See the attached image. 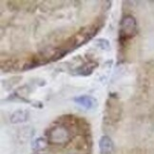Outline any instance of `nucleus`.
Segmentation results:
<instances>
[{
  "label": "nucleus",
  "instance_id": "f257e3e1",
  "mask_svg": "<svg viewBox=\"0 0 154 154\" xmlns=\"http://www.w3.org/2000/svg\"><path fill=\"white\" fill-rule=\"evenodd\" d=\"M137 29V23L133 16L131 15H126L124 16L121 23H120V29H119V41L123 44L128 39L132 38Z\"/></svg>",
  "mask_w": 154,
  "mask_h": 154
},
{
  "label": "nucleus",
  "instance_id": "f03ea898",
  "mask_svg": "<svg viewBox=\"0 0 154 154\" xmlns=\"http://www.w3.org/2000/svg\"><path fill=\"white\" fill-rule=\"evenodd\" d=\"M106 120L109 121H118L121 116V106L117 97L109 96L106 101V112H105Z\"/></svg>",
  "mask_w": 154,
  "mask_h": 154
},
{
  "label": "nucleus",
  "instance_id": "7ed1b4c3",
  "mask_svg": "<svg viewBox=\"0 0 154 154\" xmlns=\"http://www.w3.org/2000/svg\"><path fill=\"white\" fill-rule=\"evenodd\" d=\"M50 142L54 145H62L67 143L70 139V133L67 128L63 126H56L53 127L50 130L49 134Z\"/></svg>",
  "mask_w": 154,
  "mask_h": 154
},
{
  "label": "nucleus",
  "instance_id": "20e7f679",
  "mask_svg": "<svg viewBox=\"0 0 154 154\" xmlns=\"http://www.w3.org/2000/svg\"><path fill=\"white\" fill-rule=\"evenodd\" d=\"M75 104L84 108L85 109H93L97 106V100L90 95H80L73 99Z\"/></svg>",
  "mask_w": 154,
  "mask_h": 154
},
{
  "label": "nucleus",
  "instance_id": "39448f33",
  "mask_svg": "<svg viewBox=\"0 0 154 154\" xmlns=\"http://www.w3.org/2000/svg\"><path fill=\"white\" fill-rule=\"evenodd\" d=\"M99 149L102 154H111L113 151V143L109 136H103L99 141Z\"/></svg>",
  "mask_w": 154,
  "mask_h": 154
},
{
  "label": "nucleus",
  "instance_id": "423d86ee",
  "mask_svg": "<svg viewBox=\"0 0 154 154\" xmlns=\"http://www.w3.org/2000/svg\"><path fill=\"white\" fill-rule=\"evenodd\" d=\"M97 63L96 62H88L85 65H83V66L79 67L78 69H77L75 70L76 74L78 75H82V76H88L91 74V72L94 70V69H95L97 67Z\"/></svg>",
  "mask_w": 154,
  "mask_h": 154
},
{
  "label": "nucleus",
  "instance_id": "0eeeda50",
  "mask_svg": "<svg viewBox=\"0 0 154 154\" xmlns=\"http://www.w3.org/2000/svg\"><path fill=\"white\" fill-rule=\"evenodd\" d=\"M28 117H29V113L26 110H17L11 116V122L14 124L22 123L27 121Z\"/></svg>",
  "mask_w": 154,
  "mask_h": 154
}]
</instances>
